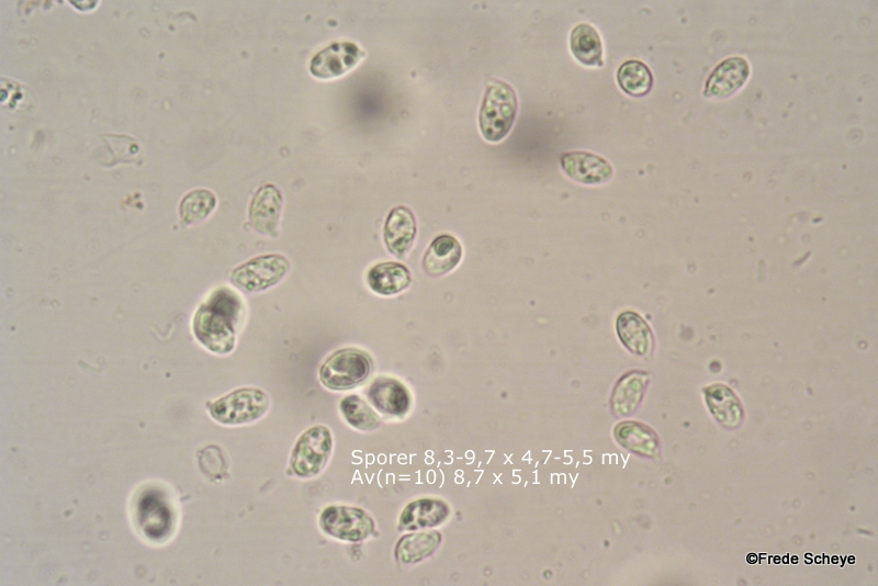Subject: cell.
Masks as SVG:
<instances>
[{
    "label": "cell",
    "instance_id": "8992f818",
    "mask_svg": "<svg viewBox=\"0 0 878 586\" xmlns=\"http://www.w3.org/2000/svg\"><path fill=\"white\" fill-rule=\"evenodd\" d=\"M333 439L329 428L314 426L303 434L292 450L291 467L300 478L319 475L328 464Z\"/></svg>",
    "mask_w": 878,
    "mask_h": 586
},
{
    "label": "cell",
    "instance_id": "5b68a950",
    "mask_svg": "<svg viewBox=\"0 0 878 586\" xmlns=\"http://www.w3.org/2000/svg\"><path fill=\"white\" fill-rule=\"evenodd\" d=\"M290 267V262L283 255L255 257L233 270L231 283L246 293L262 292L278 285L289 273Z\"/></svg>",
    "mask_w": 878,
    "mask_h": 586
},
{
    "label": "cell",
    "instance_id": "9a60e30c",
    "mask_svg": "<svg viewBox=\"0 0 878 586\" xmlns=\"http://www.w3.org/2000/svg\"><path fill=\"white\" fill-rule=\"evenodd\" d=\"M366 281L376 295L392 297L410 287L412 275L408 267L396 262H386L371 267Z\"/></svg>",
    "mask_w": 878,
    "mask_h": 586
},
{
    "label": "cell",
    "instance_id": "83f0119b",
    "mask_svg": "<svg viewBox=\"0 0 878 586\" xmlns=\"http://www.w3.org/2000/svg\"><path fill=\"white\" fill-rule=\"evenodd\" d=\"M753 556H754V555H749V557H748V561H749L750 563H754V562H756V560H753Z\"/></svg>",
    "mask_w": 878,
    "mask_h": 586
},
{
    "label": "cell",
    "instance_id": "7c38bea8",
    "mask_svg": "<svg viewBox=\"0 0 878 586\" xmlns=\"http://www.w3.org/2000/svg\"><path fill=\"white\" fill-rule=\"evenodd\" d=\"M368 397L380 412L391 416H404L411 408V394L400 380L380 377L373 382Z\"/></svg>",
    "mask_w": 878,
    "mask_h": 586
},
{
    "label": "cell",
    "instance_id": "d4e9b609",
    "mask_svg": "<svg viewBox=\"0 0 878 586\" xmlns=\"http://www.w3.org/2000/svg\"><path fill=\"white\" fill-rule=\"evenodd\" d=\"M615 433L622 445L637 454L652 456L656 453L657 439L654 433L643 424H619Z\"/></svg>",
    "mask_w": 878,
    "mask_h": 586
},
{
    "label": "cell",
    "instance_id": "7402d4cb",
    "mask_svg": "<svg viewBox=\"0 0 878 586\" xmlns=\"http://www.w3.org/2000/svg\"><path fill=\"white\" fill-rule=\"evenodd\" d=\"M570 47L574 56L584 65H603V45L598 31L581 24L571 33Z\"/></svg>",
    "mask_w": 878,
    "mask_h": 586
},
{
    "label": "cell",
    "instance_id": "6da1fadb",
    "mask_svg": "<svg viewBox=\"0 0 878 586\" xmlns=\"http://www.w3.org/2000/svg\"><path fill=\"white\" fill-rule=\"evenodd\" d=\"M246 317L243 299L234 290L212 291L194 314L193 333L200 345L217 355L233 352L236 334Z\"/></svg>",
    "mask_w": 878,
    "mask_h": 586
},
{
    "label": "cell",
    "instance_id": "30bf717a",
    "mask_svg": "<svg viewBox=\"0 0 878 586\" xmlns=\"http://www.w3.org/2000/svg\"><path fill=\"white\" fill-rule=\"evenodd\" d=\"M283 202V195L276 186L266 185L256 191L250 206V221L258 233L277 235Z\"/></svg>",
    "mask_w": 878,
    "mask_h": 586
},
{
    "label": "cell",
    "instance_id": "5bb4252c",
    "mask_svg": "<svg viewBox=\"0 0 878 586\" xmlns=\"http://www.w3.org/2000/svg\"><path fill=\"white\" fill-rule=\"evenodd\" d=\"M463 258V246L452 235L438 236L423 258V269L432 277L444 276L454 270Z\"/></svg>",
    "mask_w": 878,
    "mask_h": 586
},
{
    "label": "cell",
    "instance_id": "7a4b0ae2",
    "mask_svg": "<svg viewBox=\"0 0 878 586\" xmlns=\"http://www.w3.org/2000/svg\"><path fill=\"white\" fill-rule=\"evenodd\" d=\"M517 114V98L514 89L503 81L491 80L484 95L479 115L483 138L500 142L508 135Z\"/></svg>",
    "mask_w": 878,
    "mask_h": 586
},
{
    "label": "cell",
    "instance_id": "3957f363",
    "mask_svg": "<svg viewBox=\"0 0 878 586\" xmlns=\"http://www.w3.org/2000/svg\"><path fill=\"white\" fill-rule=\"evenodd\" d=\"M373 370L370 357L359 349L345 348L325 360L320 380L325 388L346 391L362 385Z\"/></svg>",
    "mask_w": 878,
    "mask_h": 586
},
{
    "label": "cell",
    "instance_id": "ac0fdd59",
    "mask_svg": "<svg viewBox=\"0 0 878 586\" xmlns=\"http://www.w3.org/2000/svg\"><path fill=\"white\" fill-rule=\"evenodd\" d=\"M138 515L143 533L151 539H161L171 531L170 507L157 493L151 492L142 498Z\"/></svg>",
    "mask_w": 878,
    "mask_h": 586
},
{
    "label": "cell",
    "instance_id": "2e32d148",
    "mask_svg": "<svg viewBox=\"0 0 878 586\" xmlns=\"http://www.w3.org/2000/svg\"><path fill=\"white\" fill-rule=\"evenodd\" d=\"M619 340L629 352L637 356H647L654 348V335L647 322L633 311L619 314L616 322Z\"/></svg>",
    "mask_w": 878,
    "mask_h": 586
},
{
    "label": "cell",
    "instance_id": "e0dca14e",
    "mask_svg": "<svg viewBox=\"0 0 878 586\" xmlns=\"http://www.w3.org/2000/svg\"><path fill=\"white\" fill-rule=\"evenodd\" d=\"M448 515V506L441 500L414 501L403 510L399 528L403 531H419V529L442 524Z\"/></svg>",
    "mask_w": 878,
    "mask_h": 586
},
{
    "label": "cell",
    "instance_id": "4fadbf2b",
    "mask_svg": "<svg viewBox=\"0 0 878 586\" xmlns=\"http://www.w3.org/2000/svg\"><path fill=\"white\" fill-rule=\"evenodd\" d=\"M749 64L745 59L733 58L719 64L709 76L706 97H728L737 92L748 80Z\"/></svg>",
    "mask_w": 878,
    "mask_h": 586
},
{
    "label": "cell",
    "instance_id": "52a82bcc",
    "mask_svg": "<svg viewBox=\"0 0 878 586\" xmlns=\"http://www.w3.org/2000/svg\"><path fill=\"white\" fill-rule=\"evenodd\" d=\"M320 527L325 534L344 542L358 543L375 532V522L366 511L357 507L332 505L320 516Z\"/></svg>",
    "mask_w": 878,
    "mask_h": 586
},
{
    "label": "cell",
    "instance_id": "44dd1931",
    "mask_svg": "<svg viewBox=\"0 0 878 586\" xmlns=\"http://www.w3.org/2000/svg\"><path fill=\"white\" fill-rule=\"evenodd\" d=\"M706 400L715 418L724 426L737 427L742 420V409L735 393L723 385L705 390Z\"/></svg>",
    "mask_w": 878,
    "mask_h": 586
},
{
    "label": "cell",
    "instance_id": "4316f807",
    "mask_svg": "<svg viewBox=\"0 0 878 586\" xmlns=\"http://www.w3.org/2000/svg\"><path fill=\"white\" fill-rule=\"evenodd\" d=\"M199 465L208 477L220 479L227 471V461L222 450L217 446H209L199 453Z\"/></svg>",
    "mask_w": 878,
    "mask_h": 586
},
{
    "label": "cell",
    "instance_id": "9c48e42d",
    "mask_svg": "<svg viewBox=\"0 0 878 586\" xmlns=\"http://www.w3.org/2000/svg\"><path fill=\"white\" fill-rule=\"evenodd\" d=\"M561 167L574 180L585 185L609 182L613 167L603 157L590 152H570L562 155Z\"/></svg>",
    "mask_w": 878,
    "mask_h": 586
},
{
    "label": "cell",
    "instance_id": "8fae6325",
    "mask_svg": "<svg viewBox=\"0 0 878 586\" xmlns=\"http://www.w3.org/2000/svg\"><path fill=\"white\" fill-rule=\"evenodd\" d=\"M416 220L414 214L407 207L393 208L387 218L384 230V240L388 251L397 258L407 256L416 238Z\"/></svg>",
    "mask_w": 878,
    "mask_h": 586
},
{
    "label": "cell",
    "instance_id": "d6986e66",
    "mask_svg": "<svg viewBox=\"0 0 878 586\" xmlns=\"http://www.w3.org/2000/svg\"><path fill=\"white\" fill-rule=\"evenodd\" d=\"M647 383V375L637 373V371L627 374L619 380L612 397L614 414L617 416L632 414L643 399Z\"/></svg>",
    "mask_w": 878,
    "mask_h": 586
},
{
    "label": "cell",
    "instance_id": "cb8c5ba5",
    "mask_svg": "<svg viewBox=\"0 0 878 586\" xmlns=\"http://www.w3.org/2000/svg\"><path fill=\"white\" fill-rule=\"evenodd\" d=\"M217 207L215 194L207 189L191 191L179 206L180 219L190 225L206 220Z\"/></svg>",
    "mask_w": 878,
    "mask_h": 586
},
{
    "label": "cell",
    "instance_id": "277c9868",
    "mask_svg": "<svg viewBox=\"0 0 878 586\" xmlns=\"http://www.w3.org/2000/svg\"><path fill=\"white\" fill-rule=\"evenodd\" d=\"M269 405V398L261 389L243 388L209 404L208 409L218 423L241 425L261 419Z\"/></svg>",
    "mask_w": 878,
    "mask_h": 586
},
{
    "label": "cell",
    "instance_id": "603a6c76",
    "mask_svg": "<svg viewBox=\"0 0 878 586\" xmlns=\"http://www.w3.org/2000/svg\"><path fill=\"white\" fill-rule=\"evenodd\" d=\"M617 81L626 94L634 97L647 95L654 84L647 65L639 61H628L619 67Z\"/></svg>",
    "mask_w": 878,
    "mask_h": 586
},
{
    "label": "cell",
    "instance_id": "ffe728a7",
    "mask_svg": "<svg viewBox=\"0 0 878 586\" xmlns=\"http://www.w3.org/2000/svg\"><path fill=\"white\" fill-rule=\"evenodd\" d=\"M441 542L442 535L435 531L404 536L396 548L397 560L403 565L418 563L430 557Z\"/></svg>",
    "mask_w": 878,
    "mask_h": 586
},
{
    "label": "cell",
    "instance_id": "ba28073f",
    "mask_svg": "<svg viewBox=\"0 0 878 586\" xmlns=\"http://www.w3.org/2000/svg\"><path fill=\"white\" fill-rule=\"evenodd\" d=\"M363 58L364 52L356 44L335 43L314 55L310 71L315 77L329 80L351 71Z\"/></svg>",
    "mask_w": 878,
    "mask_h": 586
},
{
    "label": "cell",
    "instance_id": "484cf974",
    "mask_svg": "<svg viewBox=\"0 0 878 586\" xmlns=\"http://www.w3.org/2000/svg\"><path fill=\"white\" fill-rule=\"evenodd\" d=\"M341 411L347 423L359 431H374L380 425L377 413L366 401L357 396L345 398L341 402Z\"/></svg>",
    "mask_w": 878,
    "mask_h": 586
}]
</instances>
